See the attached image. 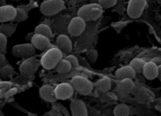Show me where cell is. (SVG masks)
<instances>
[{"label": "cell", "mask_w": 161, "mask_h": 116, "mask_svg": "<svg viewBox=\"0 0 161 116\" xmlns=\"http://www.w3.org/2000/svg\"><path fill=\"white\" fill-rule=\"evenodd\" d=\"M1 78H0V81H1Z\"/></svg>", "instance_id": "d590c367"}, {"label": "cell", "mask_w": 161, "mask_h": 116, "mask_svg": "<svg viewBox=\"0 0 161 116\" xmlns=\"http://www.w3.org/2000/svg\"><path fill=\"white\" fill-rule=\"evenodd\" d=\"M70 84L74 90L82 95H88L93 90V83L88 78L82 76L73 77L70 81Z\"/></svg>", "instance_id": "3957f363"}, {"label": "cell", "mask_w": 161, "mask_h": 116, "mask_svg": "<svg viewBox=\"0 0 161 116\" xmlns=\"http://www.w3.org/2000/svg\"><path fill=\"white\" fill-rule=\"evenodd\" d=\"M114 113L115 116H129L130 107L125 104H119L114 108Z\"/></svg>", "instance_id": "d4e9b609"}, {"label": "cell", "mask_w": 161, "mask_h": 116, "mask_svg": "<svg viewBox=\"0 0 161 116\" xmlns=\"http://www.w3.org/2000/svg\"><path fill=\"white\" fill-rule=\"evenodd\" d=\"M161 65H159L158 66V77H157V78H159V79H161Z\"/></svg>", "instance_id": "e575fe53"}, {"label": "cell", "mask_w": 161, "mask_h": 116, "mask_svg": "<svg viewBox=\"0 0 161 116\" xmlns=\"http://www.w3.org/2000/svg\"><path fill=\"white\" fill-rule=\"evenodd\" d=\"M14 73V71L12 66L6 65L0 68V75L3 78H8Z\"/></svg>", "instance_id": "4316f807"}, {"label": "cell", "mask_w": 161, "mask_h": 116, "mask_svg": "<svg viewBox=\"0 0 161 116\" xmlns=\"http://www.w3.org/2000/svg\"><path fill=\"white\" fill-rule=\"evenodd\" d=\"M74 89L71 84L64 82L58 84L54 88L55 96L57 99L66 100L73 95Z\"/></svg>", "instance_id": "30bf717a"}, {"label": "cell", "mask_w": 161, "mask_h": 116, "mask_svg": "<svg viewBox=\"0 0 161 116\" xmlns=\"http://www.w3.org/2000/svg\"><path fill=\"white\" fill-rule=\"evenodd\" d=\"M143 73L147 79L153 80L158 75V66L153 62H146L143 68Z\"/></svg>", "instance_id": "2e32d148"}, {"label": "cell", "mask_w": 161, "mask_h": 116, "mask_svg": "<svg viewBox=\"0 0 161 116\" xmlns=\"http://www.w3.org/2000/svg\"><path fill=\"white\" fill-rule=\"evenodd\" d=\"M147 0H130L127 6V13L132 18L140 17L146 8Z\"/></svg>", "instance_id": "5b68a950"}, {"label": "cell", "mask_w": 161, "mask_h": 116, "mask_svg": "<svg viewBox=\"0 0 161 116\" xmlns=\"http://www.w3.org/2000/svg\"><path fill=\"white\" fill-rule=\"evenodd\" d=\"M65 59H66L70 63L72 67H77L79 66V62L78 59L74 55H69Z\"/></svg>", "instance_id": "4dcf8cb0"}, {"label": "cell", "mask_w": 161, "mask_h": 116, "mask_svg": "<svg viewBox=\"0 0 161 116\" xmlns=\"http://www.w3.org/2000/svg\"><path fill=\"white\" fill-rule=\"evenodd\" d=\"M63 52L58 48H49L43 54L40 60V64L47 70L55 68L59 62L63 58Z\"/></svg>", "instance_id": "7a4b0ae2"}, {"label": "cell", "mask_w": 161, "mask_h": 116, "mask_svg": "<svg viewBox=\"0 0 161 116\" xmlns=\"http://www.w3.org/2000/svg\"><path fill=\"white\" fill-rule=\"evenodd\" d=\"M72 116H88V111L85 103L82 100H74L70 104Z\"/></svg>", "instance_id": "8fae6325"}, {"label": "cell", "mask_w": 161, "mask_h": 116, "mask_svg": "<svg viewBox=\"0 0 161 116\" xmlns=\"http://www.w3.org/2000/svg\"><path fill=\"white\" fill-rule=\"evenodd\" d=\"M8 62L3 53H0V68L8 65Z\"/></svg>", "instance_id": "d6a6232c"}, {"label": "cell", "mask_w": 161, "mask_h": 116, "mask_svg": "<svg viewBox=\"0 0 161 116\" xmlns=\"http://www.w3.org/2000/svg\"><path fill=\"white\" fill-rule=\"evenodd\" d=\"M55 68L57 73L64 74L70 72L72 66L70 63L66 59L62 58Z\"/></svg>", "instance_id": "7402d4cb"}, {"label": "cell", "mask_w": 161, "mask_h": 116, "mask_svg": "<svg viewBox=\"0 0 161 116\" xmlns=\"http://www.w3.org/2000/svg\"><path fill=\"white\" fill-rule=\"evenodd\" d=\"M64 7V0H46L41 4L40 10L45 15L53 16L63 11Z\"/></svg>", "instance_id": "277c9868"}, {"label": "cell", "mask_w": 161, "mask_h": 116, "mask_svg": "<svg viewBox=\"0 0 161 116\" xmlns=\"http://www.w3.org/2000/svg\"><path fill=\"white\" fill-rule=\"evenodd\" d=\"M146 63L142 59L135 58L131 61L129 65L133 69L136 73H143V68Z\"/></svg>", "instance_id": "603a6c76"}, {"label": "cell", "mask_w": 161, "mask_h": 116, "mask_svg": "<svg viewBox=\"0 0 161 116\" xmlns=\"http://www.w3.org/2000/svg\"><path fill=\"white\" fill-rule=\"evenodd\" d=\"M34 32H31L28 33V34L26 35V37H25V40H26V41L28 42H31L32 38L33 36L34 35Z\"/></svg>", "instance_id": "836d02e7"}, {"label": "cell", "mask_w": 161, "mask_h": 116, "mask_svg": "<svg viewBox=\"0 0 161 116\" xmlns=\"http://www.w3.org/2000/svg\"><path fill=\"white\" fill-rule=\"evenodd\" d=\"M57 48L65 53H69L72 51V43L68 36L65 34H60L56 38Z\"/></svg>", "instance_id": "5bb4252c"}, {"label": "cell", "mask_w": 161, "mask_h": 116, "mask_svg": "<svg viewBox=\"0 0 161 116\" xmlns=\"http://www.w3.org/2000/svg\"><path fill=\"white\" fill-rule=\"evenodd\" d=\"M32 6V4H29L28 6H20L17 7L16 8V15L13 21L17 23L25 21L28 18V12Z\"/></svg>", "instance_id": "d6986e66"}, {"label": "cell", "mask_w": 161, "mask_h": 116, "mask_svg": "<svg viewBox=\"0 0 161 116\" xmlns=\"http://www.w3.org/2000/svg\"><path fill=\"white\" fill-rule=\"evenodd\" d=\"M34 33H35L42 34L49 39L52 38L53 36L51 29L48 26L44 24L37 26L35 29Z\"/></svg>", "instance_id": "cb8c5ba5"}, {"label": "cell", "mask_w": 161, "mask_h": 116, "mask_svg": "<svg viewBox=\"0 0 161 116\" xmlns=\"http://www.w3.org/2000/svg\"><path fill=\"white\" fill-rule=\"evenodd\" d=\"M86 27V22L79 16L75 17L70 20L69 24V33L71 36H80L84 31Z\"/></svg>", "instance_id": "ba28073f"}, {"label": "cell", "mask_w": 161, "mask_h": 116, "mask_svg": "<svg viewBox=\"0 0 161 116\" xmlns=\"http://www.w3.org/2000/svg\"><path fill=\"white\" fill-rule=\"evenodd\" d=\"M103 13V8L97 3L83 5L79 9L78 16L86 22L95 21L99 18Z\"/></svg>", "instance_id": "6da1fadb"}, {"label": "cell", "mask_w": 161, "mask_h": 116, "mask_svg": "<svg viewBox=\"0 0 161 116\" xmlns=\"http://www.w3.org/2000/svg\"><path fill=\"white\" fill-rule=\"evenodd\" d=\"M31 43L35 48L38 50H44L49 47L50 40L42 34L35 33L32 38Z\"/></svg>", "instance_id": "7c38bea8"}, {"label": "cell", "mask_w": 161, "mask_h": 116, "mask_svg": "<svg viewBox=\"0 0 161 116\" xmlns=\"http://www.w3.org/2000/svg\"><path fill=\"white\" fill-rule=\"evenodd\" d=\"M131 93L137 101L145 103L150 102L154 97L150 90L144 86L135 83Z\"/></svg>", "instance_id": "52a82bcc"}, {"label": "cell", "mask_w": 161, "mask_h": 116, "mask_svg": "<svg viewBox=\"0 0 161 116\" xmlns=\"http://www.w3.org/2000/svg\"><path fill=\"white\" fill-rule=\"evenodd\" d=\"M7 37L0 33V53L4 54L7 49Z\"/></svg>", "instance_id": "f546056e"}, {"label": "cell", "mask_w": 161, "mask_h": 116, "mask_svg": "<svg viewBox=\"0 0 161 116\" xmlns=\"http://www.w3.org/2000/svg\"><path fill=\"white\" fill-rule=\"evenodd\" d=\"M40 61L34 57L28 58L19 66L20 73L27 75H33L38 69Z\"/></svg>", "instance_id": "9c48e42d"}, {"label": "cell", "mask_w": 161, "mask_h": 116, "mask_svg": "<svg viewBox=\"0 0 161 116\" xmlns=\"http://www.w3.org/2000/svg\"><path fill=\"white\" fill-rule=\"evenodd\" d=\"M12 86L11 82L9 81H3L2 80L0 81V91L2 92L7 91L9 90Z\"/></svg>", "instance_id": "1f68e13d"}, {"label": "cell", "mask_w": 161, "mask_h": 116, "mask_svg": "<svg viewBox=\"0 0 161 116\" xmlns=\"http://www.w3.org/2000/svg\"><path fill=\"white\" fill-rule=\"evenodd\" d=\"M17 27V23L1 24L0 25V33L7 37H11L15 32Z\"/></svg>", "instance_id": "ffe728a7"}, {"label": "cell", "mask_w": 161, "mask_h": 116, "mask_svg": "<svg viewBox=\"0 0 161 116\" xmlns=\"http://www.w3.org/2000/svg\"><path fill=\"white\" fill-rule=\"evenodd\" d=\"M41 98L47 102L53 103L57 100L54 92V88L49 85L43 86L39 90Z\"/></svg>", "instance_id": "e0dca14e"}, {"label": "cell", "mask_w": 161, "mask_h": 116, "mask_svg": "<svg viewBox=\"0 0 161 116\" xmlns=\"http://www.w3.org/2000/svg\"><path fill=\"white\" fill-rule=\"evenodd\" d=\"M33 75H27L22 74L17 77L14 79V81L15 83L20 85H25L31 81Z\"/></svg>", "instance_id": "83f0119b"}, {"label": "cell", "mask_w": 161, "mask_h": 116, "mask_svg": "<svg viewBox=\"0 0 161 116\" xmlns=\"http://www.w3.org/2000/svg\"><path fill=\"white\" fill-rule=\"evenodd\" d=\"M95 86L100 91L103 92L108 91L111 89L112 86L111 79L107 77H104L99 79L96 82Z\"/></svg>", "instance_id": "44dd1931"}, {"label": "cell", "mask_w": 161, "mask_h": 116, "mask_svg": "<svg viewBox=\"0 0 161 116\" xmlns=\"http://www.w3.org/2000/svg\"><path fill=\"white\" fill-rule=\"evenodd\" d=\"M12 53L18 58H30L36 54V48L31 43L21 44L13 47Z\"/></svg>", "instance_id": "8992f818"}, {"label": "cell", "mask_w": 161, "mask_h": 116, "mask_svg": "<svg viewBox=\"0 0 161 116\" xmlns=\"http://www.w3.org/2000/svg\"><path fill=\"white\" fill-rule=\"evenodd\" d=\"M16 15V9L11 5L0 7V23L13 21Z\"/></svg>", "instance_id": "4fadbf2b"}, {"label": "cell", "mask_w": 161, "mask_h": 116, "mask_svg": "<svg viewBox=\"0 0 161 116\" xmlns=\"http://www.w3.org/2000/svg\"><path fill=\"white\" fill-rule=\"evenodd\" d=\"M134 85L135 83L132 79L129 78L121 79L117 86V91L123 96L128 95L131 92Z\"/></svg>", "instance_id": "9a60e30c"}, {"label": "cell", "mask_w": 161, "mask_h": 116, "mask_svg": "<svg viewBox=\"0 0 161 116\" xmlns=\"http://www.w3.org/2000/svg\"><path fill=\"white\" fill-rule=\"evenodd\" d=\"M86 59L91 64L96 63L98 57V53L96 49H89L86 54Z\"/></svg>", "instance_id": "484cf974"}, {"label": "cell", "mask_w": 161, "mask_h": 116, "mask_svg": "<svg viewBox=\"0 0 161 116\" xmlns=\"http://www.w3.org/2000/svg\"><path fill=\"white\" fill-rule=\"evenodd\" d=\"M98 4L103 9H109L116 4L117 0H98Z\"/></svg>", "instance_id": "f1b7e54d"}, {"label": "cell", "mask_w": 161, "mask_h": 116, "mask_svg": "<svg viewBox=\"0 0 161 116\" xmlns=\"http://www.w3.org/2000/svg\"><path fill=\"white\" fill-rule=\"evenodd\" d=\"M136 74L133 69L130 65L120 67L115 72L116 77L119 80L126 78L132 79L135 77Z\"/></svg>", "instance_id": "ac0fdd59"}]
</instances>
